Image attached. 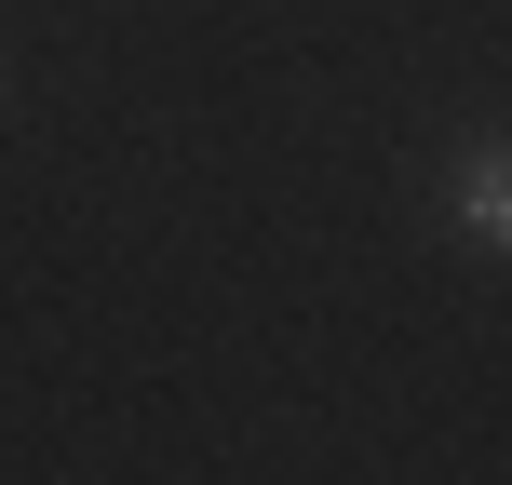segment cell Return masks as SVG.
<instances>
[{"instance_id": "6da1fadb", "label": "cell", "mask_w": 512, "mask_h": 485, "mask_svg": "<svg viewBox=\"0 0 512 485\" xmlns=\"http://www.w3.org/2000/svg\"><path fill=\"white\" fill-rule=\"evenodd\" d=\"M445 230H459L472 256L512 243V162H499V135H472V149H459V176H445Z\"/></svg>"}]
</instances>
